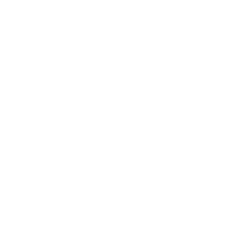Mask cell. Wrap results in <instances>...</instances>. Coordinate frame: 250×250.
I'll list each match as a JSON object with an SVG mask.
<instances>
[]
</instances>
